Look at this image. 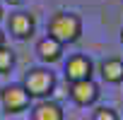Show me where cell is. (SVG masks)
<instances>
[{"mask_svg": "<svg viewBox=\"0 0 123 120\" xmlns=\"http://www.w3.org/2000/svg\"><path fill=\"white\" fill-rule=\"evenodd\" d=\"M46 34L53 36L55 41H60L63 46L68 43H77L80 36H82V19L80 15L75 12H53L48 17V24H46Z\"/></svg>", "mask_w": 123, "mask_h": 120, "instance_id": "6da1fadb", "label": "cell"}, {"mask_svg": "<svg viewBox=\"0 0 123 120\" xmlns=\"http://www.w3.org/2000/svg\"><path fill=\"white\" fill-rule=\"evenodd\" d=\"M22 87L27 89V94L31 98H48L55 89V75L48 70V67H31L24 72V79H22Z\"/></svg>", "mask_w": 123, "mask_h": 120, "instance_id": "7a4b0ae2", "label": "cell"}, {"mask_svg": "<svg viewBox=\"0 0 123 120\" xmlns=\"http://www.w3.org/2000/svg\"><path fill=\"white\" fill-rule=\"evenodd\" d=\"M31 103V96L27 94V89L22 84H7L0 89V108H3L7 115H17L24 113Z\"/></svg>", "mask_w": 123, "mask_h": 120, "instance_id": "3957f363", "label": "cell"}, {"mask_svg": "<svg viewBox=\"0 0 123 120\" xmlns=\"http://www.w3.org/2000/svg\"><path fill=\"white\" fill-rule=\"evenodd\" d=\"M65 79L68 82H82V79H92L94 75V63H92V58L85 55V53H73L68 55L65 60Z\"/></svg>", "mask_w": 123, "mask_h": 120, "instance_id": "277c9868", "label": "cell"}, {"mask_svg": "<svg viewBox=\"0 0 123 120\" xmlns=\"http://www.w3.org/2000/svg\"><path fill=\"white\" fill-rule=\"evenodd\" d=\"M7 31L12 38L17 41H29L36 31V19L31 12H24V10H17L7 17Z\"/></svg>", "mask_w": 123, "mask_h": 120, "instance_id": "5b68a950", "label": "cell"}, {"mask_svg": "<svg viewBox=\"0 0 123 120\" xmlns=\"http://www.w3.org/2000/svg\"><path fill=\"white\" fill-rule=\"evenodd\" d=\"M68 94H70V98H73L75 106L87 108V106H94L99 101V94L101 91H99V84L94 79H82V82H70Z\"/></svg>", "mask_w": 123, "mask_h": 120, "instance_id": "8992f818", "label": "cell"}, {"mask_svg": "<svg viewBox=\"0 0 123 120\" xmlns=\"http://www.w3.org/2000/svg\"><path fill=\"white\" fill-rule=\"evenodd\" d=\"M63 53H65V46L60 41H55L53 36H48V34L36 41V55H39L41 63H46V65L60 63V60H63Z\"/></svg>", "mask_w": 123, "mask_h": 120, "instance_id": "52a82bcc", "label": "cell"}, {"mask_svg": "<svg viewBox=\"0 0 123 120\" xmlns=\"http://www.w3.org/2000/svg\"><path fill=\"white\" fill-rule=\"evenodd\" d=\"M31 120H65L63 106L51 98H41L34 108H31Z\"/></svg>", "mask_w": 123, "mask_h": 120, "instance_id": "ba28073f", "label": "cell"}, {"mask_svg": "<svg viewBox=\"0 0 123 120\" xmlns=\"http://www.w3.org/2000/svg\"><path fill=\"white\" fill-rule=\"evenodd\" d=\"M99 75L106 84H121L123 82V60L121 58H106L99 65Z\"/></svg>", "mask_w": 123, "mask_h": 120, "instance_id": "9c48e42d", "label": "cell"}, {"mask_svg": "<svg viewBox=\"0 0 123 120\" xmlns=\"http://www.w3.org/2000/svg\"><path fill=\"white\" fill-rule=\"evenodd\" d=\"M15 67V50L5 43L0 48V75H10Z\"/></svg>", "mask_w": 123, "mask_h": 120, "instance_id": "30bf717a", "label": "cell"}, {"mask_svg": "<svg viewBox=\"0 0 123 120\" xmlns=\"http://www.w3.org/2000/svg\"><path fill=\"white\" fill-rule=\"evenodd\" d=\"M92 120H118V113L109 106H99V108H94Z\"/></svg>", "mask_w": 123, "mask_h": 120, "instance_id": "8fae6325", "label": "cell"}, {"mask_svg": "<svg viewBox=\"0 0 123 120\" xmlns=\"http://www.w3.org/2000/svg\"><path fill=\"white\" fill-rule=\"evenodd\" d=\"M3 46H5V31L0 29V48H3Z\"/></svg>", "mask_w": 123, "mask_h": 120, "instance_id": "7c38bea8", "label": "cell"}, {"mask_svg": "<svg viewBox=\"0 0 123 120\" xmlns=\"http://www.w3.org/2000/svg\"><path fill=\"white\" fill-rule=\"evenodd\" d=\"M7 3H10V5H19V3H22V0H7Z\"/></svg>", "mask_w": 123, "mask_h": 120, "instance_id": "4fadbf2b", "label": "cell"}, {"mask_svg": "<svg viewBox=\"0 0 123 120\" xmlns=\"http://www.w3.org/2000/svg\"><path fill=\"white\" fill-rule=\"evenodd\" d=\"M3 17H5V12H3V5H0V22H3Z\"/></svg>", "mask_w": 123, "mask_h": 120, "instance_id": "5bb4252c", "label": "cell"}, {"mask_svg": "<svg viewBox=\"0 0 123 120\" xmlns=\"http://www.w3.org/2000/svg\"><path fill=\"white\" fill-rule=\"evenodd\" d=\"M121 43H123V27H121Z\"/></svg>", "mask_w": 123, "mask_h": 120, "instance_id": "9a60e30c", "label": "cell"}]
</instances>
